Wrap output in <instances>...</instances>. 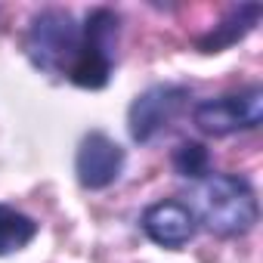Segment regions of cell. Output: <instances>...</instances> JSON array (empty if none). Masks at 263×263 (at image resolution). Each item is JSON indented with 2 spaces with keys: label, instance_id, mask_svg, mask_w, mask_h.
Segmentation results:
<instances>
[{
  "label": "cell",
  "instance_id": "cell-1",
  "mask_svg": "<svg viewBox=\"0 0 263 263\" xmlns=\"http://www.w3.org/2000/svg\"><path fill=\"white\" fill-rule=\"evenodd\" d=\"M195 220L204 223L220 238L245 235L260 220V204L254 186L238 174H211L195 192Z\"/></svg>",
  "mask_w": 263,
  "mask_h": 263
},
{
  "label": "cell",
  "instance_id": "cell-2",
  "mask_svg": "<svg viewBox=\"0 0 263 263\" xmlns=\"http://www.w3.org/2000/svg\"><path fill=\"white\" fill-rule=\"evenodd\" d=\"M81 25L65 10H41L25 31V53L34 68L53 78L71 74L81 56Z\"/></svg>",
  "mask_w": 263,
  "mask_h": 263
},
{
  "label": "cell",
  "instance_id": "cell-3",
  "mask_svg": "<svg viewBox=\"0 0 263 263\" xmlns=\"http://www.w3.org/2000/svg\"><path fill=\"white\" fill-rule=\"evenodd\" d=\"M118 31H121V19L108 7H96V10L87 13V19L81 25V34H84L81 37V56H78V62L68 74V81L74 87L102 90L111 81Z\"/></svg>",
  "mask_w": 263,
  "mask_h": 263
},
{
  "label": "cell",
  "instance_id": "cell-4",
  "mask_svg": "<svg viewBox=\"0 0 263 263\" xmlns=\"http://www.w3.org/2000/svg\"><path fill=\"white\" fill-rule=\"evenodd\" d=\"M192 121L208 137H229L238 130H254L263 121V87L251 84L238 93L201 99L192 108Z\"/></svg>",
  "mask_w": 263,
  "mask_h": 263
},
{
  "label": "cell",
  "instance_id": "cell-5",
  "mask_svg": "<svg viewBox=\"0 0 263 263\" xmlns=\"http://www.w3.org/2000/svg\"><path fill=\"white\" fill-rule=\"evenodd\" d=\"M189 87L186 84H155L149 90H143L127 108V130L130 140L146 146L152 143L158 134L177 121V115L186 108L189 102Z\"/></svg>",
  "mask_w": 263,
  "mask_h": 263
},
{
  "label": "cell",
  "instance_id": "cell-6",
  "mask_svg": "<svg viewBox=\"0 0 263 263\" xmlns=\"http://www.w3.org/2000/svg\"><path fill=\"white\" fill-rule=\"evenodd\" d=\"M124 149L102 130H90L84 134L81 146H78V155H74V174H78V183L90 192H99V189H108L121 171H124Z\"/></svg>",
  "mask_w": 263,
  "mask_h": 263
},
{
  "label": "cell",
  "instance_id": "cell-7",
  "mask_svg": "<svg viewBox=\"0 0 263 263\" xmlns=\"http://www.w3.org/2000/svg\"><path fill=\"white\" fill-rule=\"evenodd\" d=\"M140 226L149 235V241L171 248V251L189 245L198 232V220H195L192 208L177 201V198H164V201L149 204L140 217Z\"/></svg>",
  "mask_w": 263,
  "mask_h": 263
},
{
  "label": "cell",
  "instance_id": "cell-8",
  "mask_svg": "<svg viewBox=\"0 0 263 263\" xmlns=\"http://www.w3.org/2000/svg\"><path fill=\"white\" fill-rule=\"evenodd\" d=\"M260 13H263L260 4H238V7H232V10H229V13H226V16L208 31V34L198 37V50H201V53H220V50L238 44L245 34L254 31Z\"/></svg>",
  "mask_w": 263,
  "mask_h": 263
},
{
  "label": "cell",
  "instance_id": "cell-9",
  "mask_svg": "<svg viewBox=\"0 0 263 263\" xmlns=\"http://www.w3.org/2000/svg\"><path fill=\"white\" fill-rule=\"evenodd\" d=\"M37 229H41L37 220L28 217L25 211H19L13 204H0V257L16 254L25 245H31Z\"/></svg>",
  "mask_w": 263,
  "mask_h": 263
},
{
  "label": "cell",
  "instance_id": "cell-10",
  "mask_svg": "<svg viewBox=\"0 0 263 263\" xmlns=\"http://www.w3.org/2000/svg\"><path fill=\"white\" fill-rule=\"evenodd\" d=\"M171 161H174V171L180 177H186V180H204V177H211V155H208V149L201 143H192V140L180 143Z\"/></svg>",
  "mask_w": 263,
  "mask_h": 263
}]
</instances>
